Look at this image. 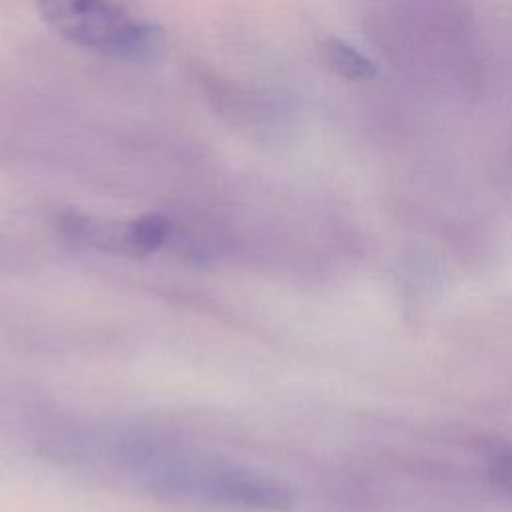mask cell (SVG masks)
<instances>
[{"label": "cell", "mask_w": 512, "mask_h": 512, "mask_svg": "<svg viewBox=\"0 0 512 512\" xmlns=\"http://www.w3.org/2000/svg\"><path fill=\"white\" fill-rule=\"evenodd\" d=\"M42 18L68 42L122 60H154L164 50L160 28L136 22L112 0H34Z\"/></svg>", "instance_id": "1"}, {"label": "cell", "mask_w": 512, "mask_h": 512, "mask_svg": "<svg viewBox=\"0 0 512 512\" xmlns=\"http://www.w3.org/2000/svg\"><path fill=\"white\" fill-rule=\"evenodd\" d=\"M320 52L326 68L344 80H372L378 74V66L372 58L364 56L360 50L340 38H326Z\"/></svg>", "instance_id": "2"}, {"label": "cell", "mask_w": 512, "mask_h": 512, "mask_svg": "<svg viewBox=\"0 0 512 512\" xmlns=\"http://www.w3.org/2000/svg\"><path fill=\"white\" fill-rule=\"evenodd\" d=\"M170 234V222L162 214H146L132 220L120 232V248L124 252L142 256L160 248Z\"/></svg>", "instance_id": "3"}, {"label": "cell", "mask_w": 512, "mask_h": 512, "mask_svg": "<svg viewBox=\"0 0 512 512\" xmlns=\"http://www.w3.org/2000/svg\"><path fill=\"white\" fill-rule=\"evenodd\" d=\"M490 474L512 496V454H498L490 462Z\"/></svg>", "instance_id": "4"}]
</instances>
